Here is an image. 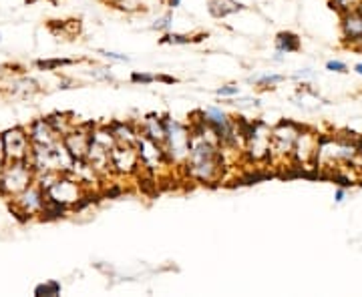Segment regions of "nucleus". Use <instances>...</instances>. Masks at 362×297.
I'll use <instances>...</instances> for the list:
<instances>
[{"label":"nucleus","instance_id":"7","mask_svg":"<svg viewBox=\"0 0 362 297\" xmlns=\"http://www.w3.org/2000/svg\"><path fill=\"white\" fill-rule=\"evenodd\" d=\"M0 185L8 193H23L30 185V165L26 161H13V167L4 171Z\"/></svg>","mask_w":362,"mask_h":297},{"label":"nucleus","instance_id":"24","mask_svg":"<svg viewBox=\"0 0 362 297\" xmlns=\"http://www.w3.org/2000/svg\"><path fill=\"white\" fill-rule=\"evenodd\" d=\"M326 71H332V73H349V66L342 61H328L326 63Z\"/></svg>","mask_w":362,"mask_h":297},{"label":"nucleus","instance_id":"16","mask_svg":"<svg viewBox=\"0 0 362 297\" xmlns=\"http://www.w3.org/2000/svg\"><path fill=\"white\" fill-rule=\"evenodd\" d=\"M300 49V39H298L294 32H280L276 37V51L284 52H296Z\"/></svg>","mask_w":362,"mask_h":297},{"label":"nucleus","instance_id":"2","mask_svg":"<svg viewBox=\"0 0 362 297\" xmlns=\"http://www.w3.org/2000/svg\"><path fill=\"white\" fill-rule=\"evenodd\" d=\"M165 129H168V135H165L163 149L168 153V159L171 161V165L183 167L192 149V129L171 116H165Z\"/></svg>","mask_w":362,"mask_h":297},{"label":"nucleus","instance_id":"31","mask_svg":"<svg viewBox=\"0 0 362 297\" xmlns=\"http://www.w3.org/2000/svg\"><path fill=\"white\" fill-rule=\"evenodd\" d=\"M358 161H362V141L358 143V155H356V161H354V163H358Z\"/></svg>","mask_w":362,"mask_h":297},{"label":"nucleus","instance_id":"32","mask_svg":"<svg viewBox=\"0 0 362 297\" xmlns=\"http://www.w3.org/2000/svg\"><path fill=\"white\" fill-rule=\"evenodd\" d=\"M354 73H356L358 77H362V63H358V65H354Z\"/></svg>","mask_w":362,"mask_h":297},{"label":"nucleus","instance_id":"21","mask_svg":"<svg viewBox=\"0 0 362 297\" xmlns=\"http://www.w3.org/2000/svg\"><path fill=\"white\" fill-rule=\"evenodd\" d=\"M171 25H173V16L168 13V14H163V16H159L151 28H153V30H163V32H168L169 28H171Z\"/></svg>","mask_w":362,"mask_h":297},{"label":"nucleus","instance_id":"22","mask_svg":"<svg viewBox=\"0 0 362 297\" xmlns=\"http://www.w3.org/2000/svg\"><path fill=\"white\" fill-rule=\"evenodd\" d=\"M133 83H139V85H151L153 80H157L156 75H147V73H133L131 75Z\"/></svg>","mask_w":362,"mask_h":297},{"label":"nucleus","instance_id":"5","mask_svg":"<svg viewBox=\"0 0 362 297\" xmlns=\"http://www.w3.org/2000/svg\"><path fill=\"white\" fill-rule=\"evenodd\" d=\"M137 151H139V159H141V169H145L151 175L157 173V169L173 167L171 161L168 159L163 145L151 141L143 133H139V139H137Z\"/></svg>","mask_w":362,"mask_h":297},{"label":"nucleus","instance_id":"14","mask_svg":"<svg viewBox=\"0 0 362 297\" xmlns=\"http://www.w3.org/2000/svg\"><path fill=\"white\" fill-rule=\"evenodd\" d=\"M111 131H113L115 141L119 145H137L139 131L133 129L131 123H111Z\"/></svg>","mask_w":362,"mask_h":297},{"label":"nucleus","instance_id":"15","mask_svg":"<svg viewBox=\"0 0 362 297\" xmlns=\"http://www.w3.org/2000/svg\"><path fill=\"white\" fill-rule=\"evenodd\" d=\"M209 6V13L211 16H216V18H223V16H228V14L238 13V11H242L244 6L242 4H238L235 0H209L207 2Z\"/></svg>","mask_w":362,"mask_h":297},{"label":"nucleus","instance_id":"6","mask_svg":"<svg viewBox=\"0 0 362 297\" xmlns=\"http://www.w3.org/2000/svg\"><path fill=\"white\" fill-rule=\"evenodd\" d=\"M111 171H115L117 175H135L141 171V159L137 145H119L111 149Z\"/></svg>","mask_w":362,"mask_h":297},{"label":"nucleus","instance_id":"20","mask_svg":"<svg viewBox=\"0 0 362 297\" xmlns=\"http://www.w3.org/2000/svg\"><path fill=\"white\" fill-rule=\"evenodd\" d=\"M161 42H168V44H189V42H194V39L189 37V35H175V32H169L165 35Z\"/></svg>","mask_w":362,"mask_h":297},{"label":"nucleus","instance_id":"8","mask_svg":"<svg viewBox=\"0 0 362 297\" xmlns=\"http://www.w3.org/2000/svg\"><path fill=\"white\" fill-rule=\"evenodd\" d=\"M340 30H342V42L350 47L362 51V4L358 6V11H352L340 16Z\"/></svg>","mask_w":362,"mask_h":297},{"label":"nucleus","instance_id":"29","mask_svg":"<svg viewBox=\"0 0 362 297\" xmlns=\"http://www.w3.org/2000/svg\"><path fill=\"white\" fill-rule=\"evenodd\" d=\"M272 59H274V61H276V63H282V61H284V52L276 51V54H274V56H272Z\"/></svg>","mask_w":362,"mask_h":297},{"label":"nucleus","instance_id":"28","mask_svg":"<svg viewBox=\"0 0 362 297\" xmlns=\"http://www.w3.org/2000/svg\"><path fill=\"white\" fill-rule=\"evenodd\" d=\"M71 61H49V63H45V61H40L39 66L40 68H52V66H61V65H69Z\"/></svg>","mask_w":362,"mask_h":297},{"label":"nucleus","instance_id":"12","mask_svg":"<svg viewBox=\"0 0 362 297\" xmlns=\"http://www.w3.org/2000/svg\"><path fill=\"white\" fill-rule=\"evenodd\" d=\"M139 133H143L145 137H149L151 141L163 145V143H165V135H168L165 119H161V116L157 115H147L143 119V125Z\"/></svg>","mask_w":362,"mask_h":297},{"label":"nucleus","instance_id":"1","mask_svg":"<svg viewBox=\"0 0 362 297\" xmlns=\"http://www.w3.org/2000/svg\"><path fill=\"white\" fill-rule=\"evenodd\" d=\"M358 155V143L352 141L349 137H326L320 135V147L316 155V167L318 169H334L338 165H349L356 161Z\"/></svg>","mask_w":362,"mask_h":297},{"label":"nucleus","instance_id":"17","mask_svg":"<svg viewBox=\"0 0 362 297\" xmlns=\"http://www.w3.org/2000/svg\"><path fill=\"white\" fill-rule=\"evenodd\" d=\"M330 2V8L337 11L340 16L352 11H358V6L362 4V0H328Z\"/></svg>","mask_w":362,"mask_h":297},{"label":"nucleus","instance_id":"9","mask_svg":"<svg viewBox=\"0 0 362 297\" xmlns=\"http://www.w3.org/2000/svg\"><path fill=\"white\" fill-rule=\"evenodd\" d=\"M90 125H87L85 129H73L66 133L63 137V145L66 147V151L71 153V157L75 161H85L87 153H89L90 141H93V131H87Z\"/></svg>","mask_w":362,"mask_h":297},{"label":"nucleus","instance_id":"30","mask_svg":"<svg viewBox=\"0 0 362 297\" xmlns=\"http://www.w3.org/2000/svg\"><path fill=\"white\" fill-rule=\"evenodd\" d=\"M168 4L171 6V8H177L181 4V0H168Z\"/></svg>","mask_w":362,"mask_h":297},{"label":"nucleus","instance_id":"11","mask_svg":"<svg viewBox=\"0 0 362 297\" xmlns=\"http://www.w3.org/2000/svg\"><path fill=\"white\" fill-rule=\"evenodd\" d=\"M47 197L54 199L63 205H77L78 201L83 199L81 195V185L71 179H57L51 187L47 189Z\"/></svg>","mask_w":362,"mask_h":297},{"label":"nucleus","instance_id":"10","mask_svg":"<svg viewBox=\"0 0 362 297\" xmlns=\"http://www.w3.org/2000/svg\"><path fill=\"white\" fill-rule=\"evenodd\" d=\"M28 135H25L23 129H13L8 131L4 137H2V143H4V157L8 161H26L28 157Z\"/></svg>","mask_w":362,"mask_h":297},{"label":"nucleus","instance_id":"3","mask_svg":"<svg viewBox=\"0 0 362 297\" xmlns=\"http://www.w3.org/2000/svg\"><path fill=\"white\" fill-rule=\"evenodd\" d=\"M302 127L292 121H282L272 129V161H286L292 159L294 143Z\"/></svg>","mask_w":362,"mask_h":297},{"label":"nucleus","instance_id":"18","mask_svg":"<svg viewBox=\"0 0 362 297\" xmlns=\"http://www.w3.org/2000/svg\"><path fill=\"white\" fill-rule=\"evenodd\" d=\"M250 83L259 85V87H268V85H278V83H284L286 75H278V73H266V75H256V77L247 78Z\"/></svg>","mask_w":362,"mask_h":297},{"label":"nucleus","instance_id":"27","mask_svg":"<svg viewBox=\"0 0 362 297\" xmlns=\"http://www.w3.org/2000/svg\"><path fill=\"white\" fill-rule=\"evenodd\" d=\"M346 195H349L346 187H342V185H340V187L337 189V193H334V201H337V203H344Z\"/></svg>","mask_w":362,"mask_h":297},{"label":"nucleus","instance_id":"25","mask_svg":"<svg viewBox=\"0 0 362 297\" xmlns=\"http://www.w3.org/2000/svg\"><path fill=\"white\" fill-rule=\"evenodd\" d=\"M316 77V73L312 71V68H302V71H298V73H294V77L296 80H304V78H314Z\"/></svg>","mask_w":362,"mask_h":297},{"label":"nucleus","instance_id":"23","mask_svg":"<svg viewBox=\"0 0 362 297\" xmlns=\"http://www.w3.org/2000/svg\"><path fill=\"white\" fill-rule=\"evenodd\" d=\"M216 95H220V97H235V95H240V87L238 85H223L220 87Z\"/></svg>","mask_w":362,"mask_h":297},{"label":"nucleus","instance_id":"26","mask_svg":"<svg viewBox=\"0 0 362 297\" xmlns=\"http://www.w3.org/2000/svg\"><path fill=\"white\" fill-rule=\"evenodd\" d=\"M107 59H111V61H117V63H127L129 61V56L127 54H119V52H103Z\"/></svg>","mask_w":362,"mask_h":297},{"label":"nucleus","instance_id":"4","mask_svg":"<svg viewBox=\"0 0 362 297\" xmlns=\"http://www.w3.org/2000/svg\"><path fill=\"white\" fill-rule=\"evenodd\" d=\"M318 147H320V133L308 131L302 127L294 143V151H292V163H296L298 167H316V155H318Z\"/></svg>","mask_w":362,"mask_h":297},{"label":"nucleus","instance_id":"13","mask_svg":"<svg viewBox=\"0 0 362 297\" xmlns=\"http://www.w3.org/2000/svg\"><path fill=\"white\" fill-rule=\"evenodd\" d=\"M30 141L35 145H54L57 143V131L51 125V121L40 119L30 129Z\"/></svg>","mask_w":362,"mask_h":297},{"label":"nucleus","instance_id":"19","mask_svg":"<svg viewBox=\"0 0 362 297\" xmlns=\"http://www.w3.org/2000/svg\"><path fill=\"white\" fill-rule=\"evenodd\" d=\"M61 293V284L59 281H47V284H40L35 287V296H59Z\"/></svg>","mask_w":362,"mask_h":297}]
</instances>
